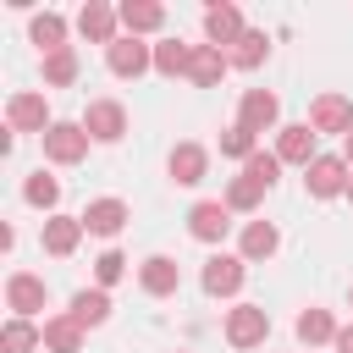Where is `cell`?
Returning <instances> with one entry per match:
<instances>
[{
    "mask_svg": "<svg viewBox=\"0 0 353 353\" xmlns=\"http://www.w3.org/2000/svg\"><path fill=\"white\" fill-rule=\"evenodd\" d=\"M265 336H270V314H265V303H232V309H226V347L248 353V347H259Z\"/></svg>",
    "mask_w": 353,
    "mask_h": 353,
    "instance_id": "1",
    "label": "cell"
},
{
    "mask_svg": "<svg viewBox=\"0 0 353 353\" xmlns=\"http://www.w3.org/2000/svg\"><path fill=\"white\" fill-rule=\"evenodd\" d=\"M39 143H44V160H50V165H83L94 138L83 132V121H55Z\"/></svg>",
    "mask_w": 353,
    "mask_h": 353,
    "instance_id": "2",
    "label": "cell"
},
{
    "mask_svg": "<svg viewBox=\"0 0 353 353\" xmlns=\"http://www.w3.org/2000/svg\"><path fill=\"white\" fill-rule=\"evenodd\" d=\"M199 281H204L210 298H237L243 281H248V259L243 254H210L204 270H199Z\"/></svg>",
    "mask_w": 353,
    "mask_h": 353,
    "instance_id": "3",
    "label": "cell"
},
{
    "mask_svg": "<svg viewBox=\"0 0 353 353\" xmlns=\"http://www.w3.org/2000/svg\"><path fill=\"white\" fill-rule=\"evenodd\" d=\"M237 127H248L254 138L259 132H281V99L270 88H243L237 99Z\"/></svg>",
    "mask_w": 353,
    "mask_h": 353,
    "instance_id": "4",
    "label": "cell"
},
{
    "mask_svg": "<svg viewBox=\"0 0 353 353\" xmlns=\"http://www.w3.org/2000/svg\"><path fill=\"white\" fill-rule=\"evenodd\" d=\"M6 127L11 132H50L55 127V116H50V105H44V94H33V88H22V94H11L6 99Z\"/></svg>",
    "mask_w": 353,
    "mask_h": 353,
    "instance_id": "5",
    "label": "cell"
},
{
    "mask_svg": "<svg viewBox=\"0 0 353 353\" xmlns=\"http://www.w3.org/2000/svg\"><path fill=\"white\" fill-rule=\"evenodd\" d=\"M44 303H50L44 276H33V270H11V276H6V309H11L17 320H33Z\"/></svg>",
    "mask_w": 353,
    "mask_h": 353,
    "instance_id": "6",
    "label": "cell"
},
{
    "mask_svg": "<svg viewBox=\"0 0 353 353\" xmlns=\"http://www.w3.org/2000/svg\"><path fill=\"white\" fill-rule=\"evenodd\" d=\"M83 132H88L94 143H121V132H127V105H121V99H88Z\"/></svg>",
    "mask_w": 353,
    "mask_h": 353,
    "instance_id": "7",
    "label": "cell"
},
{
    "mask_svg": "<svg viewBox=\"0 0 353 353\" xmlns=\"http://www.w3.org/2000/svg\"><path fill=\"white\" fill-rule=\"evenodd\" d=\"M105 66H110L116 77H143V72H154V44H143V39L121 33V39L105 50Z\"/></svg>",
    "mask_w": 353,
    "mask_h": 353,
    "instance_id": "8",
    "label": "cell"
},
{
    "mask_svg": "<svg viewBox=\"0 0 353 353\" xmlns=\"http://www.w3.org/2000/svg\"><path fill=\"white\" fill-rule=\"evenodd\" d=\"M314 138H320V132H314L309 121H287V127L276 132V160H281V165H303V171H309V165L320 160Z\"/></svg>",
    "mask_w": 353,
    "mask_h": 353,
    "instance_id": "9",
    "label": "cell"
},
{
    "mask_svg": "<svg viewBox=\"0 0 353 353\" xmlns=\"http://www.w3.org/2000/svg\"><path fill=\"white\" fill-rule=\"evenodd\" d=\"M188 232H193L204 248H215V243H226V232H232V210H226L221 199H199V204L188 210Z\"/></svg>",
    "mask_w": 353,
    "mask_h": 353,
    "instance_id": "10",
    "label": "cell"
},
{
    "mask_svg": "<svg viewBox=\"0 0 353 353\" xmlns=\"http://www.w3.org/2000/svg\"><path fill=\"white\" fill-rule=\"evenodd\" d=\"M83 215H44V226H39V243H44V254H55V259H72L77 254V243H83Z\"/></svg>",
    "mask_w": 353,
    "mask_h": 353,
    "instance_id": "11",
    "label": "cell"
},
{
    "mask_svg": "<svg viewBox=\"0 0 353 353\" xmlns=\"http://www.w3.org/2000/svg\"><path fill=\"white\" fill-rule=\"evenodd\" d=\"M243 33H248V22H243V11H237L232 0H221V6H204V44H215V50H232Z\"/></svg>",
    "mask_w": 353,
    "mask_h": 353,
    "instance_id": "12",
    "label": "cell"
},
{
    "mask_svg": "<svg viewBox=\"0 0 353 353\" xmlns=\"http://www.w3.org/2000/svg\"><path fill=\"white\" fill-rule=\"evenodd\" d=\"M165 171H171V182H176V188H199V182L210 176V149H204V143H193V138H182V143L171 149Z\"/></svg>",
    "mask_w": 353,
    "mask_h": 353,
    "instance_id": "13",
    "label": "cell"
},
{
    "mask_svg": "<svg viewBox=\"0 0 353 353\" xmlns=\"http://www.w3.org/2000/svg\"><path fill=\"white\" fill-rule=\"evenodd\" d=\"M347 160L342 154H320L309 171H303V188H309V199H336V193H347Z\"/></svg>",
    "mask_w": 353,
    "mask_h": 353,
    "instance_id": "14",
    "label": "cell"
},
{
    "mask_svg": "<svg viewBox=\"0 0 353 353\" xmlns=\"http://www.w3.org/2000/svg\"><path fill=\"white\" fill-rule=\"evenodd\" d=\"M116 28H121V11H116V6H105V0H88V6L77 11V33H83L88 44H105V50H110V44L121 39Z\"/></svg>",
    "mask_w": 353,
    "mask_h": 353,
    "instance_id": "15",
    "label": "cell"
},
{
    "mask_svg": "<svg viewBox=\"0 0 353 353\" xmlns=\"http://www.w3.org/2000/svg\"><path fill=\"white\" fill-rule=\"evenodd\" d=\"M309 127L347 138V132H353V99H347V94H320V99L309 105Z\"/></svg>",
    "mask_w": 353,
    "mask_h": 353,
    "instance_id": "16",
    "label": "cell"
},
{
    "mask_svg": "<svg viewBox=\"0 0 353 353\" xmlns=\"http://www.w3.org/2000/svg\"><path fill=\"white\" fill-rule=\"evenodd\" d=\"M138 287H143L149 298H171V292L182 287V265H176L171 254H149V259L138 265Z\"/></svg>",
    "mask_w": 353,
    "mask_h": 353,
    "instance_id": "17",
    "label": "cell"
},
{
    "mask_svg": "<svg viewBox=\"0 0 353 353\" xmlns=\"http://www.w3.org/2000/svg\"><path fill=\"white\" fill-rule=\"evenodd\" d=\"M116 11H121V33H132V39H149V33L165 28V6L160 0H121Z\"/></svg>",
    "mask_w": 353,
    "mask_h": 353,
    "instance_id": "18",
    "label": "cell"
},
{
    "mask_svg": "<svg viewBox=\"0 0 353 353\" xmlns=\"http://www.w3.org/2000/svg\"><path fill=\"white\" fill-rule=\"evenodd\" d=\"M226 72H232L226 50H215V44H193V61H188V83H193V88H221Z\"/></svg>",
    "mask_w": 353,
    "mask_h": 353,
    "instance_id": "19",
    "label": "cell"
},
{
    "mask_svg": "<svg viewBox=\"0 0 353 353\" xmlns=\"http://www.w3.org/2000/svg\"><path fill=\"white\" fill-rule=\"evenodd\" d=\"M127 221H132L127 199H88V210H83V226H88L94 237H116Z\"/></svg>",
    "mask_w": 353,
    "mask_h": 353,
    "instance_id": "20",
    "label": "cell"
},
{
    "mask_svg": "<svg viewBox=\"0 0 353 353\" xmlns=\"http://www.w3.org/2000/svg\"><path fill=\"white\" fill-rule=\"evenodd\" d=\"M276 248H281V232H276L270 221H248V226L237 232V254H243L248 265H265Z\"/></svg>",
    "mask_w": 353,
    "mask_h": 353,
    "instance_id": "21",
    "label": "cell"
},
{
    "mask_svg": "<svg viewBox=\"0 0 353 353\" xmlns=\"http://www.w3.org/2000/svg\"><path fill=\"white\" fill-rule=\"evenodd\" d=\"M66 314H72L83 331H94V325H105V320H110V292H105V287H83V292H72Z\"/></svg>",
    "mask_w": 353,
    "mask_h": 353,
    "instance_id": "22",
    "label": "cell"
},
{
    "mask_svg": "<svg viewBox=\"0 0 353 353\" xmlns=\"http://www.w3.org/2000/svg\"><path fill=\"white\" fill-rule=\"evenodd\" d=\"M83 325L72 320V314H50L44 320V353H83Z\"/></svg>",
    "mask_w": 353,
    "mask_h": 353,
    "instance_id": "23",
    "label": "cell"
},
{
    "mask_svg": "<svg viewBox=\"0 0 353 353\" xmlns=\"http://www.w3.org/2000/svg\"><path fill=\"white\" fill-rule=\"evenodd\" d=\"M28 39H33L44 55H55V50H72V44H66V17H61V11H39V17L28 22Z\"/></svg>",
    "mask_w": 353,
    "mask_h": 353,
    "instance_id": "24",
    "label": "cell"
},
{
    "mask_svg": "<svg viewBox=\"0 0 353 353\" xmlns=\"http://www.w3.org/2000/svg\"><path fill=\"white\" fill-rule=\"evenodd\" d=\"M292 331H298V342H303V347H320V342H336V331H342V325H336V314H331V309H303Z\"/></svg>",
    "mask_w": 353,
    "mask_h": 353,
    "instance_id": "25",
    "label": "cell"
},
{
    "mask_svg": "<svg viewBox=\"0 0 353 353\" xmlns=\"http://www.w3.org/2000/svg\"><path fill=\"white\" fill-rule=\"evenodd\" d=\"M265 55H270V39H265L259 28H248V33L226 50V61H232L237 72H259V66H265Z\"/></svg>",
    "mask_w": 353,
    "mask_h": 353,
    "instance_id": "26",
    "label": "cell"
},
{
    "mask_svg": "<svg viewBox=\"0 0 353 353\" xmlns=\"http://www.w3.org/2000/svg\"><path fill=\"white\" fill-rule=\"evenodd\" d=\"M265 193H270V188H259V182H254V176H243V171H237V176H232V182H226V193H221V204H226V210H232V215H254V210H259V199H265Z\"/></svg>",
    "mask_w": 353,
    "mask_h": 353,
    "instance_id": "27",
    "label": "cell"
},
{
    "mask_svg": "<svg viewBox=\"0 0 353 353\" xmlns=\"http://www.w3.org/2000/svg\"><path fill=\"white\" fill-rule=\"evenodd\" d=\"M0 347H6V353H39V347H44V325L11 314V320L0 325Z\"/></svg>",
    "mask_w": 353,
    "mask_h": 353,
    "instance_id": "28",
    "label": "cell"
},
{
    "mask_svg": "<svg viewBox=\"0 0 353 353\" xmlns=\"http://www.w3.org/2000/svg\"><path fill=\"white\" fill-rule=\"evenodd\" d=\"M188 61H193V44H182V39H160L154 44V72L160 77H188Z\"/></svg>",
    "mask_w": 353,
    "mask_h": 353,
    "instance_id": "29",
    "label": "cell"
},
{
    "mask_svg": "<svg viewBox=\"0 0 353 353\" xmlns=\"http://www.w3.org/2000/svg\"><path fill=\"white\" fill-rule=\"evenodd\" d=\"M77 72H83L77 50H55V55H44V88H72Z\"/></svg>",
    "mask_w": 353,
    "mask_h": 353,
    "instance_id": "30",
    "label": "cell"
},
{
    "mask_svg": "<svg viewBox=\"0 0 353 353\" xmlns=\"http://www.w3.org/2000/svg\"><path fill=\"white\" fill-rule=\"evenodd\" d=\"M22 199H28L33 210H50V215H55V204H61V176H50V171H33V176L22 182Z\"/></svg>",
    "mask_w": 353,
    "mask_h": 353,
    "instance_id": "31",
    "label": "cell"
},
{
    "mask_svg": "<svg viewBox=\"0 0 353 353\" xmlns=\"http://www.w3.org/2000/svg\"><path fill=\"white\" fill-rule=\"evenodd\" d=\"M221 154H226V160H243V165H248V160L259 154V138H254L248 127H237V121H232V127L221 132Z\"/></svg>",
    "mask_w": 353,
    "mask_h": 353,
    "instance_id": "32",
    "label": "cell"
},
{
    "mask_svg": "<svg viewBox=\"0 0 353 353\" xmlns=\"http://www.w3.org/2000/svg\"><path fill=\"white\" fill-rule=\"evenodd\" d=\"M121 276H127V254H121V248H105V254L94 259V287H105V292H110Z\"/></svg>",
    "mask_w": 353,
    "mask_h": 353,
    "instance_id": "33",
    "label": "cell"
},
{
    "mask_svg": "<svg viewBox=\"0 0 353 353\" xmlns=\"http://www.w3.org/2000/svg\"><path fill=\"white\" fill-rule=\"evenodd\" d=\"M243 176H254L259 188H276V176H281V160H276V149H270V154L259 149V154H254V160L243 165Z\"/></svg>",
    "mask_w": 353,
    "mask_h": 353,
    "instance_id": "34",
    "label": "cell"
},
{
    "mask_svg": "<svg viewBox=\"0 0 353 353\" xmlns=\"http://www.w3.org/2000/svg\"><path fill=\"white\" fill-rule=\"evenodd\" d=\"M331 347H336V353H353V325H342V331H336V342H331Z\"/></svg>",
    "mask_w": 353,
    "mask_h": 353,
    "instance_id": "35",
    "label": "cell"
},
{
    "mask_svg": "<svg viewBox=\"0 0 353 353\" xmlns=\"http://www.w3.org/2000/svg\"><path fill=\"white\" fill-rule=\"evenodd\" d=\"M342 160H347V171H353V132L342 138Z\"/></svg>",
    "mask_w": 353,
    "mask_h": 353,
    "instance_id": "36",
    "label": "cell"
},
{
    "mask_svg": "<svg viewBox=\"0 0 353 353\" xmlns=\"http://www.w3.org/2000/svg\"><path fill=\"white\" fill-rule=\"evenodd\" d=\"M347 199H353V176H347Z\"/></svg>",
    "mask_w": 353,
    "mask_h": 353,
    "instance_id": "37",
    "label": "cell"
},
{
    "mask_svg": "<svg viewBox=\"0 0 353 353\" xmlns=\"http://www.w3.org/2000/svg\"><path fill=\"white\" fill-rule=\"evenodd\" d=\"M347 303H353V287H347Z\"/></svg>",
    "mask_w": 353,
    "mask_h": 353,
    "instance_id": "38",
    "label": "cell"
}]
</instances>
